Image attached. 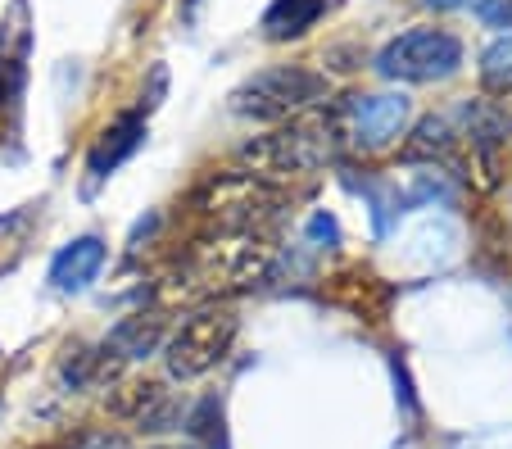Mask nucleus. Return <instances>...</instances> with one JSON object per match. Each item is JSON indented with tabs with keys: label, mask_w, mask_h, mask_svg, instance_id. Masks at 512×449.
<instances>
[{
	"label": "nucleus",
	"mask_w": 512,
	"mask_h": 449,
	"mask_svg": "<svg viewBox=\"0 0 512 449\" xmlns=\"http://www.w3.org/2000/svg\"><path fill=\"white\" fill-rule=\"evenodd\" d=\"M19 64H10V59H0V96H14L19 91Z\"/></svg>",
	"instance_id": "dca6fc26"
},
{
	"label": "nucleus",
	"mask_w": 512,
	"mask_h": 449,
	"mask_svg": "<svg viewBox=\"0 0 512 449\" xmlns=\"http://www.w3.org/2000/svg\"><path fill=\"white\" fill-rule=\"evenodd\" d=\"M463 64V41L445 28H413L386 41L377 55V73L390 82H440Z\"/></svg>",
	"instance_id": "423d86ee"
},
{
	"label": "nucleus",
	"mask_w": 512,
	"mask_h": 449,
	"mask_svg": "<svg viewBox=\"0 0 512 449\" xmlns=\"http://www.w3.org/2000/svg\"><path fill=\"white\" fill-rule=\"evenodd\" d=\"M472 10L481 14L490 28H512V0H472Z\"/></svg>",
	"instance_id": "2eb2a0df"
},
{
	"label": "nucleus",
	"mask_w": 512,
	"mask_h": 449,
	"mask_svg": "<svg viewBox=\"0 0 512 449\" xmlns=\"http://www.w3.org/2000/svg\"><path fill=\"white\" fill-rule=\"evenodd\" d=\"M340 155V127L336 118L322 114H300L290 118L286 127L268 132V137H254L241 150L245 173L263 177V182H290V177H313L327 164H336Z\"/></svg>",
	"instance_id": "f257e3e1"
},
{
	"label": "nucleus",
	"mask_w": 512,
	"mask_h": 449,
	"mask_svg": "<svg viewBox=\"0 0 512 449\" xmlns=\"http://www.w3.org/2000/svg\"><path fill=\"white\" fill-rule=\"evenodd\" d=\"M100 264H105V241H100V236H78V241H68L64 250L55 254L50 282H55V291H87V286L96 282Z\"/></svg>",
	"instance_id": "1a4fd4ad"
},
{
	"label": "nucleus",
	"mask_w": 512,
	"mask_h": 449,
	"mask_svg": "<svg viewBox=\"0 0 512 449\" xmlns=\"http://www.w3.org/2000/svg\"><path fill=\"white\" fill-rule=\"evenodd\" d=\"M236 345V313L200 309L164 341V368L173 381H195L213 372Z\"/></svg>",
	"instance_id": "39448f33"
},
{
	"label": "nucleus",
	"mask_w": 512,
	"mask_h": 449,
	"mask_svg": "<svg viewBox=\"0 0 512 449\" xmlns=\"http://www.w3.org/2000/svg\"><path fill=\"white\" fill-rule=\"evenodd\" d=\"M68 449H132V440H127L123 431H114V427H91V431H82Z\"/></svg>",
	"instance_id": "4468645a"
},
{
	"label": "nucleus",
	"mask_w": 512,
	"mask_h": 449,
	"mask_svg": "<svg viewBox=\"0 0 512 449\" xmlns=\"http://www.w3.org/2000/svg\"><path fill=\"white\" fill-rule=\"evenodd\" d=\"M159 345H164V318L159 313H132L105 336L100 350L114 354V359H150Z\"/></svg>",
	"instance_id": "9b49d317"
},
{
	"label": "nucleus",
	"mask_w": 512,
	"mask_h": 449,
	"mask_svg": "<svg viewBox=\"0 0 512 449\" xmlns=\"http://www.w3.org/2000/svg\"><path fill=\"white\" fill-rule=\"evenodd\" d=\"M145 141V118L136 114V109H127V114H118L114 123L100 132V141L91 146V155H87V168H91V177H109L118 164H123L127 155H132L136 146Z\"/></svg>",
	"instance_id": "9d476101"
},
{
	"label": "nucleus",
	"mask_w": 512,
	"mask_h": 449,
	"mask_svg": "<svg viewBox=\"0 0 512 449\" xmlns=\"http://www.w3.org/2000/svg\"><path fill=\"white\" fill-rule=\"evenodd\" d=\"M422 5H431V10H458V5H472V0H422Z\"/></svg>",
	"instance_id": "f3484780"
},
{
	"label": "nucleus",
	"mask_w": 512,
	"mask_h": 449,
	"mask_svg": "<svg viewBox=\"0 0 512 449\" xmlns=\"http://www.w3.org/2000/svg\"><path fill=\"white\" fill-rule=\"evenodd\" d=\"M481 73L494 87H512V37H499L490 50L481 55Z\"/></svg>",
	"instance_id": "ddd939ff"
},
{
	"label": "nucleus",
	"mask_w": 512,
	"mask_h": 449,
	"mask_svg": "<svg viewBox=\"0 0 512 449\" xmlns=\"http://www.w3.org/2000/svg\"><path fill=\"white\" fill-rule=\"evenodd\" d=\"M186 273L200 291H227V286H254L272 273V250L250 232H218L195 245Z\"/></svg>",
	"instance_id": "20e7f679"
},
{
	"label": "nucleus",
	"mask_w": 512,
	"mask_h": 449,
	"mask_svg": "<svg viewBox=\"0 0 512 449\" xmlns=\"http://www.w3.org/2000/svg\"><path fill=\"white\" fill-rule=\"evenodd\" d=\"M322 100H327V78L313 69H300V64L263 69L232 91L236 114L259 118V123H290L300 114H313Z\"/></svg>",
	"instance_id": "7ed1b4c3"
},
{
	"label": "nucleus",
	"mask_w": 512,
	"mask_h": 449,
	"mask_svg": "<svg viewBox=\"0 0 512 449\" xmlns=\"http://www.w3.org/2000/svg\"><path fill=\"white\" fill-rule=\"evenodd\" d=\"M322 14H327V0H272L268 14H263V32H268L272 41L304 37Z\"/></svg>",
	"instance_id": "f8f14e48"
},
{
	"label": "nucleus",
	"mask_w": 512,
	"mask_h": 449,
	"mask_svg": "<svg viewBox=\"0 0 512 449\" xmlns=\"http://www.w3.org/2000/svg\"><path fill=\"white\" fill-rule=\"evenodd\" d=\"M105 409L114 413L118 422H132V427H141V431H168L177 418H182L177 400L159 386V381H123V386L109 391Z\"/></svg>",
	"instance_id": "0eeeda50"
},
{
	"label": "nucleus",
	"mask_w": 512,
	"mask_h": 449,
	"mask_svg": "<svg viewBox=\"0 0 512 449\" xmlns=\"http://www.w3.org/2000/svg\"><path fill=\"white\" fill-rule=\"evenodd\" d=\"M408 123V100L404 96H354L349 100V141L358 150H381L404 132Z\"/></svg>",
	"instance_id": "6e6552de"
},
{
	"label": "nucleus",
	"mask_w": 512,
	"mask_h": 449,
	"mask_svg": "<svg viewBox=\"0 0 512 449\" xmlns=\"http://www.w3.org/2000/svg\"><path fill=\"white\" fill-rule=\"evenodd\" d=\"M286 205V191L263 177L245 173V168H232V173H209L200 186H195V209L209 218L218 232H259Z\"/></svg>",
	"instance_id": "f03ea898"
}]
</instances>
